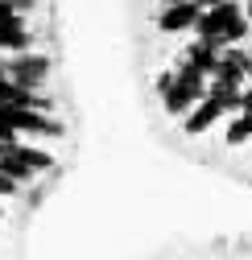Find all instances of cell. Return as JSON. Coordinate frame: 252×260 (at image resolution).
Here are the masks:
<instances>
[{
    "instance_id": "cell-1",
    "label": "cell",
    "mask_w": 252,
    "mask_h": 260,
    "mask_svg": "<svg viewBox=\"0 0 252 260\" xmlns=\"http://www.w3.org/2000/svg\"><path fill=\"white\" fill-rule=\"evenodd\" d=\"M195 34H199V42L215 46L219 54L232 50V46H240V42L248 38V17H244V5H232V0L207 5L203 21L195 25Z\"/></svg>"
},
{
    "instance_id": "cell-2",
    "label": "cell",
    "mask_w": 252,
    "mask_h": 260,
    "mask_svg": "<svg viewBox=\"0 0 252 260\" xmlns=\"http://www.w3.org/2000/svg\"><path fill=\"white\" fill-rule=\"evenodd\" d=\"M157 91H162L166 112H170V116H182V120L211 95L207 75H199V71H191V67H178V71L162 75V79H157Z\"/></svg>"
},
{
    "instance_id": "cell-3",
    "label": "cell",
    "mask_w": 252,
    "mask_h": 260,
    "mask_svg": "<svg viewBox=\"0 0 252 260\" xmlns=\"http://www.w3.org/2000/svg\"><path fill=\"white\" fill-rule=\"evenodd\" d=\"M240 104H244V91L224 87V83H211V95L182 120V133L186 137H203L207 128H215V120H224L228 112H240Z\"/></svg>"
},
{
    "instance_id": "cell-4",
    "label": "cell",
    "mask_w": 252,
    "mask_h": 260,
    "mask_svg": "<svg viewBox=\"0 0 252 260\" xmlns=\"http://www.w3.org/2000/svg\"><path fill=\"white\" fill-rule=\"evenodd\" d=\"M54 170V157L46 149H29V145H5L0 149V174H5L9 182H29V178H38Z\"/></svg>"
},
{
    "instance_id": "cell-5",
    "label": "cell",
    "mask_w": 252,
    "mask_h": 260,
    "mask_svg": "<svg viewBox=\"0 0 252 260\" xmlns=\"http://www.w3.org/2000/svg\"><path fill=\"white\" fill-rule=\"evenodd\" d=\"M0 50H13V54L34 50V34H29L17 5H0Z\"/></svg>"
},
{
    "instance_id": "cell-6",
    "label": "cell",
    "mask_w": 252,
    "mask_h": 260,
    "mask_svg": "<svg viewBox=\"0 0 252 260\" xmlns=\"http://www.w3.org/2000/svg\"><path fill=\"white\" fill-rule=\"evenodd\" d=\"M0 104H9V108H21V112H38V116H50L54 112V100L42 91H29L13 79H0Z\"/></svg>"
},
{
    "instance_id": "cell-7",
    "label": "cell",
    "mask_w": 252,
    "mask_h": 260,
    "mask_svg": "<svg viewBox=\"0 0 252 260\" xmlns=\"http://www.w3.org/2000/svg\"><path fill=\"white\" fill-rule=\"evenodd\" d=\"M207 5H195V0H174V5L162 9V17H157V29L162 34H182V29H195L203 21Z\"/></svg>"
},
{
    "instance_id": "cell-8",
    "label": "cell",
    "mask_w": 252,
    "mask_h": 260,
    "mask_svg": "<svg viewBox=\"0 0 252 260\" xmlns=\"http://www.w3.org/2000/svg\"><path fill=\"white\" fill-rule=\"evenodd\" d=\"M178 67H191V71H199V75L215 79V71H219V50L195 38L191 46H182V58H178Z\"/></svg>"
},
{
    "instance_id": "cell-9",
    "label": "cell",
    "mask_w": 252,
    "mask_h": 260,
    "mask_svg": "<svg viewBox=\"0 0 252 260\" xmlns=\"http://www.w3.org/2000/svg\"><path fill=\"white\" fill-rule=\"evenodd\" d=\"M248 137H252V112H240V116L228 124V145L236 149V145H244Z\"/></svg>"
},
{
    "instance_id": "cell-10",
    "label": "cell",
    "mask_w": 252,
    "mask_h": 260,
    "mask_svg": "<svg viewBox=\"0 0 252 260\" xmlns=\"http://www.w3.org/2000/svg\"><path fill=\"white\" fill-rule=\"evenodd\" d=\"M240 112H252V83L244 87V104H240Z\"/></svg>"
},
{
    "instance_id": "cell-11",
    "label": "cell",
    "mask_w": 252,
    "mask_h": 260,
    "mask_svg": "<svg viewBox=\"0 0 252 260\" xmlns=\"http://www.w3.org/2000/svg\"><path fill=\"white\" fill-rule=\"evenodd\" d=\"M13 190H17V182H9L5 174H0V194H13Z\"/></svg>"
},
{
    "instance_id": "cell-12",
    "label": "cell",
    "mask_w": 252,
    "mask_h": 260,
    "mask_svg": "<svg viewBox=\"0 0 252 260\" xmlns=\"http://www.w3.org/2000/svg\"><path fill=\"white\" fill-rule=\"evenodd\" d=\"M244 17H248V25H252V0H248V5H244Z\"/></svg>"
},
{
    "instance_id": "cell-13",
    "label": "cell",
    "mask_w": 252,
    "mask_h": 260,
    "mask_svg": "<svg viewBox=\"0 0 252 260\" xmlns=\"http://www.w3.org/2000/svg\"><path fill=\"white\" fill-rule=\"evenodd\" d=\"M0 215H5V207H0Z\"/></svg>"
}]
</instances>
